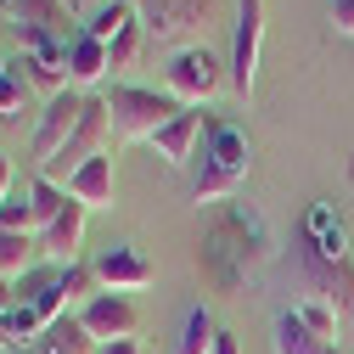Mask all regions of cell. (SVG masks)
Returning <instances> with one entry per match:
<instances>
[{
	"label": "cell",
	"mask_w": 354,
	"mask_h": 354,
	"mask_svg": "<svg viewBox=\"0 0 354 354\" xmlns=\"http://www.w3.org/2000/svg\"><path fill=\"white\" fill-rule=\"evenodd\" d=\"M0 231H28V236H39V225H34V203H28V197H12L6 208H0Z\"/></svg>",
	"instance_id": "cell-23"
},
{
	"label": "cell",
	"mask_w": 354,
	"mask_h": 354,
	"mask_svg": "<svg viewBox=\"0 0 354 354\" xmlns=\"http://www.w3.org/2000/svg\"><path fill=\"white\" fill-rule=\"evenodd\" d=\"M129 23H141V6H136V0H107V6H96L91 17H84L79 34H91V39H102V46H113Z\"/></svg>",
	"instance_id": "cell-15"
},
{
	"label": "cell",
	"mask_w": 354,
	"mask_h": 354,
	"mask_svg": "<svg viewBox=\"0 0 354 354\" xmlns=\"http://www.w3.org/2000/svg\"><path fill=\"white\" fill-rule=\"evenodd\" d=\"M96 281H102V292H141V287H152V259L141 253V248H124V242H113V248H102L96 253Z\"/></svg>",
	"instance_id": "cell-9"
},
{
	"label": "cell",
	"mask_w": 354,
	"mask_h": 354,
	"mask_svg": "<svg viewBox=\"0 0 354 354\" xmlns=\"http://www.w3.org/2000/svg\"><path fill=\"white\" fill-rule=\"evenodd\" d=\"M12 348H23V343L12 337V321H6V315H0V354H12Z\"/></svg>",
	"instance_id": "cell-29"
},
{
	"label": "cell",
	"mask_w": 354,
	"mask_h": 354,
	"mask_svg": "<svg viewBox=\"0 0 354 354\" xmlns=\"http://www.w3.org/2000/svg\"><path fill=\"white\" fill-rule=\"evenodd\" d=\"M259 51H264V0H236L231 28V96L248 102L259 84Z\"/></svg>",
	"instance_id": "cell-6"
},
{
	"label": "cell",
	"mask_w": 354,
	"mask_h": 354,
	"mask_svg": "<svg viewBox=\"0 0 354 354\" xmlns=\"http://www.w3.org/2000/svg\"><path fill=\"white\" fill-rule=\"evenodd\" d=\"M79 326L91 332L96 343H124V337L141 332V309H136V298H124V292H96L91 304L79 309Z\"/></svg>",
	"instance_id": "cell-8"
},
{
	"label": "cell",
	"mask_w": 354,
	"mask_h": 354,
	"mask_svg": "<svg viewBox=\"0 0 354 354\" xmlns=\"http://www.w3.org/2000/svg\"><path fill=\"white\" fill-rule=\"evenodd\" d=\"M107 141H113V113H107V96H91V102H84L79 129H73V141H68V147H62L46 169H39V174H46V180H57V186H68V174H79L91 158L113 152Z\"/></svg>",
	"instance_id": "cell-5"
},
{
	"label": "cell",
	"mask_w": 354,
	"mask_h": 354,
	"mask_svg": "<svg viewBox=\"0 0 354 354\" xmlns=\"http://www.w3.org/2000/svg\"><path fill=\"white\" fill-rule=\"evenodd\" d=\"M203 129H208V113L203 107H180V113H174L163 129H158V136L147 141L169 169H186L192 158H197V141H203Z\"/></svg>",
	"instance_id": "cell-10"
},
{
	"label": "cell",
	"mask_w": 354,
	"mask_h": 354,
	"mask_svg": "<svg viewBox=\"0 0 354 354\" xmlns=\"http://www.w3.org/2000/svg\"><path fill=\"white\" fill-rule=\"evenodd\" d=\"M62 6H68V12H84V17H91L96 6H107V0H62Z\"/></svg>",
	"instance_id": "cell-30"
},
{
	"label": "cell",
	"mask_w": 354,
	"mask_h": 354,
	"mask_svg": "<svg viewBox=\"0 0 354 354\" xmlns=\"http://www.w3.org/2000/svg\"><path fill=\"white\" fill-rule=\"evenodd\" d=\"M298 321L315 332V337H326V343H337V326H343L332 298H304V304H298Z\"/></svg>",
	"instance_id": "cell-21"
},
{
	"label": "cell",
	"mask_w": 354,
	"mask_h": 354,
	"mask_svg": "<svg viewBox=\"0 0 354 354\" xmlns=\"http://www.w3.org/2000/svg\"><path fill=\"white\" fill-rule=\"evenodd\" d=\"M214 354H242V337H236V332H219V337H214Z\"/></svg>",
	"instance_id": "cell-28"
},
{
	"label": "cell",
	"mask_w": 354,
	"mask_h": 354,
	"mask_svg": "<svg viewBox=\"0 0 354 354\" xmlns=\"http://www.w3.org/2000/svg\"><path fill=\"white\" fill-rule=\"evenodd\" d=\"M141 6V28L152 46H203V34L214 23H225V0H136Z\"/></svg>",
	"instance_id": "cell-2"
},
{
	"label": "cell",
	"mask_w": 354,
	"mask_h": 354,
	"mask_svg": "<svg viewBox=\"0 0 354 354\" xmlns=\"http://www.w3.org/2000/svg\"><path fill=\"white\" fill-rule=\"evenodd\" d=\"M12 23L17 28H46V34H68V23H73V12L62 6V0H17L12 6Z\"/></svg>",
	"instance_id": "cell-17"
},
{
	"label": "cell",
	"mask_w": 354,
	"mask_h": 354,
	"mask_svg": "<svg viewBox=\"0 0 354 354\" xmlns=\"http://www.w3.org/2000/svg\"><path fill=\"white\" fill-rule=\"evenodd\" d=\"M214 337H219V326H214L208 309L197 304L186 315V332H180V348H174V354H214Z\"/></svg>",
	"instance_id": "cell-19"
},
{
	"label": "cell",
	"mask_w": 354,
	"mask_h": 354,
	"mask_svg": "<svg viewBox=\"0 0 354 354\" xmlns=\"http://www.w3.org/2000/svg\"><path fill=\"white\" fill-rule=\"evenodd\" d=\"M84 203H68L46 231H39V259L57 264V270H68V264H79V242H84Z\"/></svg>",
	"instance_id": "cell-11"
},
{
	"label": "cell",
	"mask_w": 354,
	"mask_h": 354,
	"mask_svg": "<svg viewBox=\"0 0 354 354\" xmlns=\"http://www.w3.org/2000/svg\"><path fill=\"white\" fill-rule=\"evenodd\" d=\"M39 236H28V231H0V276L6 281H23L28 270H39Z\"/></svg>",
	"instance_id": "cell-14"
},
{
	"label": "cell",
	"mask_w": 354,
	"mask_h": 354,
	"mask_svg": "<svg viewBox=\"0 0 354 354\" xmlns=\"http://www.w3.org/2000/svg\"><path fill=\"white\" fill-rule=\"evenodd\" d=\"M23 102H28V84L17 68L0 73V118H23Z\"/></svg>",
	"instance_id": "cell-22"
},
{
	"label": "cell",
	"mask_w": 354,
	"mask_h": 354,
	"mask_svg": "<svg viewBox=\"0 0 354 354\" xmlns=\"http://www.w3.org/2000/svg\"><path fill=\"white\" fill-rule=\"evenodd\" d=\"M96 354H147V348H141V337H124V343H102Z\"/></svg>",
	"instance_id": "cell-26"
},
{
	"label": "cell",
	"mask_w": 354,
	"mask_h": 354,
	"mask_svg": "<svg viewBox=\"0 0 354 354\" xmlns=\"http://www.w3.org/2000/svg\"><path fill=\"white\" fill-rule=\"evenodd\" d=\"M113 68H107V46L91 34H73L68 39V79H73V91H91V84H102Z\"/></svg>",
	"instance_id": "cell-13"
},
{
	"label": "cell",
	"mask_w": 354,
	"mask_h": 354,
	"mask_svg": "<svg viewBox=\"0 0 354 354\" xmlns=\"http://www.w3.org/2000/svg\"><path fill=\"white\" fill-rule=\"evenodd\" d=\"M12 309H17V281L0 276V315H12Z\"/></svg>",
	"instance_id": "cell-27"
},
{
	"label": "cell",
	"mask_w": 354,
	"mask_h": 354,
	"mask_svg": "<svg viewBox=\"0 0 354 354\" xmlns=\"http://www.w3.org/2000/svg\"><path fill=\"white\" fill-rule=\"evenodd\" d=\"M0 6H17V0H0Z\"/></svg>",
	"instance_id": "cell-32"
},
{
	"label": "cell",
	"mask_w": 354,
	"mask_h": 354,
	"mask_svg": "<svg viewBox=\"0 0 354 354\" xmlns=\"http://www.w3.org/2000/svg\"><path fill=\"white\" fill-rule=\"evenodd\" d=\"M332 28L337 34H354V0H332Z\"/></svg>",
	"instance_id": "cell-24"
},
{
	"label": "cell",
	"mask_w": 354,
	"mask_h": 354,
	"mask_svg": "<svg viewBox=\"0 0 354 354\" xmlns=\"http://www.w3.org/2000/svg\"><path fill=\"white\" fill-rule=\"evenodd\" d=\"M248 169H253V147L236 124H214L203 129V152L192 158V197L197 203H225L242 192L248 180Z\"/></svg>",
	"instance_id": "cell-1"
},
{
	"label": "cell",
	"mask_w": 354,
	"mask_h": 354,
	"mask_svg": "<svg viewBox=\"0 0 354 354\" xmlns=\"http://www.w3.org/2000/svg\"><path fill=\"white\" fill-rule=\"evenodd\" d=\"M0 23H6V6H0Z\"/></svg>",
	"instance_id": "cell-33"
},
{
	"label": "cell",
	"mask_w": 354,
	"mask_h": 354,
	"mask_svg": "<svg viewBox=\"0 0 354 354\" xmlns=\"http://www.w3.org/2000/svg\"><path fill=\"white\" fill-rule=\"evenodd\" d=\"M163 84L180 107H208L219 91H231V57H219L208 46H186V51H174Z\"/></svg>",
	"instance_id": "cell-4"
},
{
	"label": "cell",
	"mask_w": 354,
	"mask_h": 354,
	"mask_svg": "<svg viewBox=\"0 0 354 354\" xmlns=\"http://www.w3.org/2000/svg\"><path fill=\"white\" fill-rule=\"evenodd\" d=\"M12 203V152H0V208Z\"/></svg>",
	"instance_id": "cell-25"
},
{
	"label": "cell",
	"mask_w": 354,
	"mask_h": 354,
	"mask_svg": "<svg viewBox=\"0 0 354 354\" xmlns=\"http://www.w3.org/2000/svg\"><path fill=\"white\" fill-rule=\"evenodd\" d=\"M28 203H34V225L46 231L51 219H57V214H62V208L73 203V197H68V186H57V180H46V174H34V186H28Z\"/></svg>",
	"instance_id": "cell-18"
},
{
	"label": "cell",
	"mask_w": 354,
	"mask_h": 354,
	"mask_svg": "<svg viewBox=\"0 0 354 354\" xmlns=\"http://www.w3.org/2000/svg\"><path fill=\"white\" fill-rule=\"evenodd\" d=\"M147 46H152V39H147V28H141V23H129V28H124V34L113 39V46H107V68H113V73H124V68H136Z\"/></svg>",
	"instance_id": "cell-20"
},
{
	"label": "cell",
	"mask_w": 354,
	"mask_h": 354,
	"mask_svg": "<svg viewBox=\"0 0 354 354\" xmlns=\"http://www.w3.org/2000/svg\"><path fill=\"white\" fill-rule=\"evenodd\" d=\"M68 197L73 203H84V208H113L118 203V169H113V152H102V158H91L79 174H68Z\"/></svg>",
	"instance_id": "cell-12"
},
{
	"label": "cell",
	"mask_w": 354,
	"mask_h": 354,
	"mask_svg": "<svg viewBox=\"0 0 354 354\" xmlns=\"http://www.w3.org/2000/svg\"><path fill=\"white\" fill-rule=\"evenodd\" d=\"M84 91H62V96H51L46 102V113H39V129H34V169H46L68 141H73V129H79V118H84Z\"/></svg>",
	"instance_id": "cell-7"
},
{
	"label": "cell",
	"mask_w": 354,
	"mask_h": 354,
	"mask_svg": "<svg viewBox=\"0 0 354 354\" xmlns=\"http://www.w3.org/2000/svg\"><path fill=\"white\" fill-rule=\"evenodd\" d=\"M270 348H276V354H343L337 343H326V337H315V332H309V326L298 321V309L276 321V337H270Z\"/></svg>",
	"instance_id": "cell-16"
},
{
	"label": "cell",
	"mask_w": 354,
	"mask_h": 354,
	"mask_svg": "<svg viewBox=\"0 0 354 354\" xmlns=\"http://www.w3.org/2000/svg\"><path fill=\"white\" fill-rule=\"evenodd\" d=\"M107 113H113V141L136 147V141H152L158 129L180 113L169 91H141V84H113L107 91Z\"/></svg>",
	"instance_id": "cell-3"
},
{
	"label": "cell",
	"mask_w": 354,
	"mask_h": 354,
	"mask_svg": "<svg viewBox=\"0 0 354 354\" xmlns=\"http://www.w3.org/2000/svg\"><path fill=\"white\" fill-rule=\"evenodd\" d=\"M12 354H34V348H12Z\"/></svg>",
	"instance_id": "cell-31"
}]
</instances>
